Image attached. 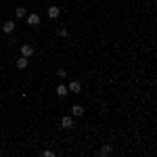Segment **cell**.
I'll return each instance as SVG.
<instances>
[{
    "label": "cell",
    "instance_id": "cell-1",
    "mask_svg": "<svg viewBox=\"0 0 157 157\" xmlns=\"http://www.w3.org/2000/svg\"><path fill=\"white\" fill-rule=\"evenodd\" d=\"M61 128H65V130L75 128V120H73V115H63V117H61Z\"/></svg>",
    "mask_w": 157,
    "mask_h": 157
},
{
    "label": "cell",
    "instance_id": "cell-2",
    "mask_svg": "<svg viewBox=\"0 0 157 157\" xmlns=\"http://www.w3.org/2000/svg\"><path fill=\"white\" fill-rule=\"evenodd\" d=\"M27 25H29V27H38V25H40V15H38V13H29V15H27Z\"/></svg>",
    "mask_w": 157,
    "mask_h": 157
},
{
    "label": "cell",
    "instance_id": "cell-3",
    "mask_svg": "<svg viewBox=\"0 0 157 157\" xmlns=\"http://www.w3.org/2000/svg\"><path fill=\"white\" fill-rule=\"evenodd\" d=\"M67 90H69V92H73V94H80V92H82V84H80L78 80H73V82H69V84H67Z\"/></svg>",
    "mask_w": 157,
    "mask_h": 157
},
{
    "label": "cell",
    "instance_id": "cell-4",
    "mask_svg": "<svg viewBox=\"0 0 157 157\" xmlns=\"http://www.w3.org/2000/svg\"><path fill=\"white\" fill-rule=\"evenodd\" d=\"M71 115H73V117H82V115H84V107L78 105V103L71 105Z\"/></svg>",
    "mask_w": 157,
    "mask_h": 157
},
{
    "label": "cell",
    "instance_id": "cell-5",
    "mask_svg": "<svg viewBox=\"0 0 157 157\" xmlns=\"http://www.w3.org/2000/svg\"><path fill=\"white\" fill-rule=\"evenodd\" d=\"M21 55L27 57V59L34 57V46H32V44H23V46H21Z\"/></svg>",
    "mask_w": 157,
    "mask_h": 157
},
{
    "label": "cell",
    "instance_id": "cell-6",
    "mask_svg": "<svg viewBox=\"0 0 157 157\" xmlns=\"http://www.w3.org/2000/svg\"><path fill=\"white\" fill-rule=\"evenodd\" d=\"M15 27H17V25H15V21H4L2 32H4V34H13V32H15Z\"/></svg>",
    "mask_w": 157,
    "mask_h": 157
},
{
    "label": "cell",
    "instance_id": "cell-7",
    "mask_svg": "<svg viewBox=\"0 0 157 157\" xmlns=\"http://www.w3.org/2000/svg\"><path fill=\"white\" fill-rule=\"evenodd\" d=\"M27 65H29V59L21 55V57L17 59V69H27Z\"/></svg>",
    "mask_w": 157,
    "mask_h": 157
},
{
    "label": "cell",
    "instance_id": "cell-8",
    "mask_svg": "<svg viewBox=\"0 0 157 157\" xmlns=\"http://www.w3.org/2000/svg\"><path fill=\"white\" fill-rule=\"evenodd\" d=\"M67 94H69V90H67V86H65V84H59V86H57V97L65 98Z\"/></svg>",
    "mask_w": 157,
    "mask_h": 157
},
{
    "label": "cell",
    "instance_id": "cell-9",
    "mask_svg": "<svg viewBox=\"0 0 157 157\" xmlns=\"http://www.w3.org/2000/svg\"><path fill=\"white\" fill-rule=\"evenodd\" d=\"M113 153V145H103L101 147V151H98V155H103V157H107Z\"/></svg>",
    "mask_w": 157,
    "mask_h": 157
},
{
    "label": "cell",
    "instance_id": "cell-10",
    "mask_svg": "<svg viewBox=\"0 0 157 157\" xmlns=\"http://www.w3.org/2000/svg\"><path fill=\"white\" fill-rule=\"evenodd\" d=\"M59 15H61V9H59V6H48V17H50V19H57Z\"/></svg>",
    "mask_w": 157,
    "mask_h": 157
},
{
    "label": "cell",
    "instance_id": "cell-11",
    "mask_svg": "<svg viewBox=\"0 0 157 157\" xmlns=\"http://www.w3.org/2000/svg\"><path fill=\"white\" fill-rule=\"evenodd\" d=\"M15 15H17L19 19H23L25 15H27V11H25V6H17V9H15Z\"/></svg>",
    "mask_w": 157,
    "mask_h": 157
},
{
    "label": "cell",
    "instance_id": "cell-12",
    "mask_svg": "<svg viewBox=\"0 0 157 157\" xmlns=\"http://www.w3.org/2000/svg\"><path fill=\"white\" fill-rule=\"evenodd\" d=\"M57 36H59V38H67V36H69V32H67L65 27H59V29H57Z\"/></svg>",
    "mask_w": 157,
    "mask_h": 157
},
{
    "label": "cell",
    "instance_id": "cell-13",
    "mask_svg": "<svg viewBox=\"0 0 157 157\" xmlns=\"http://www.w3.org/2000/svg\"><path fill=\"white\" fill-rule=\"evenodd\" d=\"M65 75H67V71H65V69H57V78H59V80H63Z\"/></svg>",
    "mask_w": 157,
    "mask_h": 157
},
{
    "label": "cell",
    "instance_id": "cell-14",
    "mask_svg": "<svg viewBox=\"0 0 157 157\" xmlns=\"http://www.w3.org/2000/svg\"><path fill=\"white\" fill-rule=\"evenodd\" d=\"M42 155H44V157H55V153H52L50 149H44V151H42Z\"/></svg>",
    "mask_w": 157,
    "mask_h": 157
}]
</instances>
